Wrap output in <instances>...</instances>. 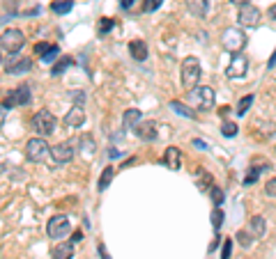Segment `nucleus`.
I'll list each match as a JSON object with an SVG mask.
<instances>
[{"label":"nucleus","instance_id":"1","mask_svg":"<svg viewBox=\"0 0 276 259\" xmlns=\"http://www.w3.org/2000/svg\"><path fill=\"white\" fill-rule=\"evenodd\" d=\"M203 76V69H201V62L198 58H184L182 62V85L184 90H196L198 87V81Z\"/></svg>","mask_w":276,"mask_h":259},{"label":"nucleus","instance_id":"2","mask_svg":"<svg viewBox=\"0 0 276 259\" xmlns=\"http://www.w3.org/2000/svg\"><path fill=\"white\" fill-rule=\"evenodd\" d=\"M23 44H26V37H23V33L17 30V28H10V30H5V33L0 35V49H5L10 55L19 53L23 49Z\"/></svg>","mask_w":276,"mask_h":259},{"label":"nucleus","instance_id":"3","mask_svg":"<svg viewBox=\"0 0 276 259\" xmlns=\"http://www.w3.org/2000/svg\"><path fill=\"white\" fill-rule=\"evenodd\" d=\"M221 44H223V49L230 51V53H239L246 46V35L239 28H228L221 35Z\"/></svg>","mask_w":276,"mask_h":259},{"label":"nucleus","instance_id":"4","mask_svg":"<svg viewBox=\"0 0 276 259\" xmlns=\"http://www.w3.org/2000/svg\"><path fill=\"white\" fill-rule=\"evenodd\" d=\"M214 99H217V94H214L212 87L198 85L196 90H191V101H194L196 108H201V110H210L214 106Z\"/></svg>","mask_w":276,"mask_h":259},{"label":"nucleus","instance_id":"5","mask_svg":"<svg viewBox=\"0 0 276 259\" xmlns=\"http://www.w3.org/2000/svg\"><path fill=\"white\" fill-rule=\"evenodd\" d=\"M51 154V147L46 145L44 138H33V140H28L26 145V156L30 158L33 163H42L44 158Z\"/></svg>","mask_w":276,"mask_h":259},{"label":"nucleus","instance_id":"6","mask_svg":"<svg viewBox=\"0 0 276 259\" xmlns=\"http://www.w3.org/2000/svg\"><path fill=\"white\" fill-rule=\"evenodd\" d=\"M33 126L39 135H51L55 131V115L49 113L46 108L39 110V113H35V117H33Z\"/></svg>","mask_w":276,"mask_h":259},{"label":"nucleus","instance_id":"7","mask_svg":"<svg viewBox=\"0 0 276 259\" xmlns=\"http://www.w3.org/2000/svg\"><path fill=\"white\" fill-rule=\"evenodd\" d=\"M71 225H69V218L67 216H53L46 225V232H49L51 238H65L69 234Z\"/></svg>","mask_w":276,"mask_h":259},{"label":"nucleus","instance_id":"8","mask_svg":"<svg viewBox=\"0 0 276 259\" xmlns=\"http://www.w3.org/2000/svg\"><path fill=\"white\" fill-rule=\"evenodd\" d=\"M26 103H30V87L19 85L17 90H12L10 97L3 101V108H14V106H26Z\"/></svg>","mask_w":276,"mask_h":259},{"label":"nucleus","instance_id":"9","mask_svg":"<svg viewBox=\"0 0 276 259\" xmlns=\"http://www.w3.org/2000/svg\"><path fill=\"white\" fill-rule=\"evenodd\" d=\"M246 71H249V58L242 53H235V58L230 60V65H228L226 74L230 76V78H244L246 76Z\"/></svg>","mask_w":276,"mask_h":259},{"label":"nucleus","instance_id":"10","mask_svg":"<svg viewBox=\"0 0 276 259\" xmlns=\"http://www.w3.org/2000/svg\"><path fill=\"white\" fill-rule=\"evenodd\" d=\"M30 67H33L30 58H21L17 53L12 55V58H7V62H5L7 74H26V71H30Z\"/></svg>","mask_w":276,"mask_h":259},{"label":"nucleus","instance_id":"11","mask_svg":"<svg viewBox=\"0 0 276 259\" xmlns=\"http://www.w3.org/2000/svg\"><path fill=\"white\" fill-rule=\"evenodd\" d=\"M51 158H53L58 165H62V163H69L71 158H74V149H71L69 142H60V145L51 147Z\"/></svg>","mask_w":276,"mask_h":259},{"label":"nucleus","instance_id":"12","mask_svg":"<svg viewBox=\"0 0 276 259\" xmlns=\"http://www.w3.org/2000/svg\"><path fill=\"white\" fill-rule=\"evenodd\" d=\"M237 21L242 23V26H258L260 10L253 5H242L239 7V14H237Z\"/></svg>","mask_w":276,"mask_h":259},{"label":"nucleus","instance_id":"13","mask_svg":"<svg viewBox=\"0 0 276 259\" xmlns=\"http://www.w3.org/2000/svg\"><path fill=\"white\" fill-rule=\"evenodd\" d=\"M134 133L141 138V140L145 142H152L154 138H157V122L154 119H147V122H141V124L134 129Z\"/></svg>","mask_w":276,"mask_h":259},{"label":"nucleus","instance_id":"14","mask_svg":"<svg viewBox=\"0 0 276 259\" xmlns=\"http://www.w3.org/2000/svg\"><path fill=\"white\" fill-rule=\"evenodd\" d=\"M163 165L170 167V170H179V165H182V151L177 147H168L166 154H163Z\"/></svg>","mask_w":276,"mask_h":259},{"label":"nucleus","instance_id":"15","mask_svg":"<svg viewBox=\"0 0 276 259\" xmlns=\"http://www.w3.org/2000/svg\"><path fill=\"white\" fill-rule=\"evenodd\" d=\"M51 257H53V259H71V257H74V243H71V241L58 243V245L51 250Z\"/></svg>","mask_w":276,"mask_h":259},{"label":"nucleus","instance_id":"16","mask_svg":"<svg viewBox=\"0 0 276 259\" xmlns=\"http://www.w3.org/2000/svg\"><path fill=\"white\" fill-rule=\"evenodd\" d=\"M85 122V113H83V106H74L69 113L65 115V124L67 126H83Z\"/></svg>","mask_w":276,"mask_h":259},{"label":"nucleus","instance_id":"17","mask_svg":"<svg viewBox=\"0 0 276 259\" xmlns=\"http://www.w3.org/2000/svg\"><path fill=\"white\" fill-rule=\"evenodd\" d=\"M141 117H143V113L138 108H129L125 113V117H122V129H136V126L141 124Z\"/></svg>","mask_w":276,"mask_h":259},{"label":"nucleus","instance_id":"18","mask_svg":"<svg viewBox=\"0 0 276 259\" xmlns=\"http://www.w3.org/2000/svg\"><path fill=\"white\" fill-rule=\"evenodd\" d=\"M187 10L194 14V17L203 19L210 10V0H187Z\"/></svg>","mask_w":276,"mask_h":259},{"label":"nucleus","instance_id":"19","mask_svg":"<svg viewBox=\"0 0 276 259\" xmlns=\"http://www.w3.org/2000/svg\"><path fill=\"white\" fill-rule=\"evenodd\" d=\"M129 53H131V58L138 60V62L147 60V46H145V42H141V39H134V42L129 44Z\"/></svg>","mask_w":276,"mask_h":259},{"label":"nucleus","instance_id":"20","mask_svg":"<svg viewBox=\"0 0 276 259\" xmlns=\"http://www.w3.org/2000/svg\"><path fill=\"white\" fill-rule=\"evenodd\" d=\"M249 229H251V236L260 238L262 234H265V220H262L260 216H253L251 218V222H249Z\"/></svg>","mask_w":276,"mask_h":259},{"label":"nucleus","instance_id":"21","mask_svg":"<svg viewBox=\"0 0 276 259\" xmlns=\"http://www.w3.org/2000/svg\"><path fill=\"white\" fill-rule=\"evenodd\" d=\"M113 177H115V167H104V172H102V177H99V190H106L111 186V181H113Z\"/></svg>","mask_w":276,"mask_h":259},{"label":"nucleus","instance_id":"22","mask_svg":"<svg viewBox=\"0 0 276 259\" xmlns=\"http://www.w3.org/2000/svg\"><path fill=\"white\" fill-rule=\"evenodd\" d=\"M71 65H74V60H71V58H60L58 62H55V65H53V69H51V76H60V74H65V71L69 69Z\"/></svg>","mask_w":276,"mask_h":259},{"label":"nucleus","instance_id":"23","mask_svg":"<svg viewBox=\"0 0 276 259\" xmlns=\"http://www.w3.org/2000/svg\"><path fill=\"white\" fill-rule=\"evenodd\" d=\"M212 186H214V181H212V174H207L205 170H198V188H201L203 193H207Z\"/></svg>","mask_w":276,"mask_h":259},{"label":"nucleus","instance_id":"24","mask_svg":"<svg viewBox=\"0 0 276 259\" xmlns=\"http://www.w3.org/2000/svg\"><path fill=\"white\" fill-rule=\"evenodd\" d=\"M71 7H74L71 0H55V3H51V10L55 14H67V12H71Z\"/></svg>","mask_w":276,"mask_h":259},{"label":"nucleus","instance_id":"25","mask_svg":"<svg viewBox=\"0 0 276 259\" xmlns=\"http://www.w3.org/2000/svg\"><path fill=\"white\" fill-rule=\"evenodd\" d=\"M265 167L262 165H255V167H251V172L244 177V186H253L255 181H258V177H260V172H262Z\"/></svg>","mask_w":276,"mask_h":259},{"label":"nucleus","instance_id":"26","mask_svg":"<svg viewBox=\"0 0 276 259\" xmlns=\"http://www.w3.org/2000/svg\"><path fill=\"white\" fill-rule=\"evenodd\" d=\"M170 108L175 110V113H179V115H184V117H194V110L189 108V106H184V103H179V101H170Z\"/></svg>","mask_w":276,"mask_h":259},{"label":"nucleus","instance_id":"27","mask_svg":"<svg viewBox=\"0 0 276 259\" xmlns=\"http://www.w3.org/2000/svg\"><path fill=\"white\" fill-rule=\"evenodd\" d=\"M223 211H221V206H214V211H212V225H214V229H221V225H223Z\"/></svg>","mask_w":276,"mask_h":259},{"label":"nucleus","instance_id":"28","mask_svg":"<svg viewBox=\"0 0 276 259\" xmlns=\"http://www.w3.org/2000/svg\"><path fill=\"white\" fill-rule=\"evenodd\" d=\"M251 103H253V94H246V97L237 103V115H246V110L251 108Z\"/></svg>","mask_w":276,"mask_h":259},{"label":"nucleus","instance_id":"29","mask_svg":"<svg viewBox=\"0 0 276 259\" xmlns=\"http://www.w3.org/2000/svg\"><path fill=\"white\" fill-rule=\"evenodd\" d=\"M58 55H60V49H58V46H51V49L42 55V62H44V65H51V62H55Z\"/></svg>","mask_w":276,"mask_h":259},{"label":"nucleus","instance_id":"30","mask_svg":"<svg viewBox=\"0 0 276 259\" xmlns=\"http://www.w3.org/2000/svg\"><path fill=\"white\" fill-rule=\"evenodd\" d=\"M210 195H212V202H214V206H221L223 204V190L219 188V186H212Z\"/></svg>","mask_w":276,"mask_h":259},{"label":"nucleus","instance_id":"31","mask_svg":"<svg viewBox=\"0 0 276 259\" xmlns=\"http://www.w3.org/2000/svg\"><path fill=\"white\" fill-rule=\"evenodd\" d=\"M221 133L226 135V138H233V135H237V124H233V122H226V124L221 126Z\"/></svg>","mask_w":276,"mask_h":259},{"label":"nucleus","instance_id":"32","mask_svg":"<svg viewBox=\"0 0 276 259\" xmlns=\"http://www.w3.org/2000/svg\"><path fill=\"white\" fill-rule=\"evenodd\" d=\"M230 254H233V241L226 238V241H223V248H221V259H230Z\"/></svg>","mask_w":276,"mask_h":259},{"label":"nucleus","instance_id":"33","mask_svg":"<svg viewBox=\"0 0 276 259\" xmlns=\"http://www.w3.org/2000/svg\"><path fill=\"white\" fill-rule=\"evenodd\" d=\"M113 30V21L111 19H102L99 21V35H106V33H111Z\"/></svg>","mask_w":276,"mask_h":259},{"label":"nucleus","instance_id":"34","mask_svg":"<svg viewBox=\"0 0 276 259\" xmlns=\"http://www.w3.org/2000/svg\"><path fill=\"white\" fill-rule=\"evenodd\" d=\"M161 3H163V0H145V5H143V12H147V14H150V12L159 10V7H161Z\"/></svg>","mask_w":276,"mask_h":259},{"label":"nucleus","instance_id":"35","mask_svg":"<svg viewBox=\"0 0 276 259\" xmlns=\"http://www.w3.org/2000/svg\"><path fill=\"white\" fill-rule=\"evenodd\" d=\"M251 238H253V236H251V234H246L244 229H242V232H237V241L242 243L244 248H249V245H251Z\"/></svg>","mask_w":276,"mask_h":259},{"label":"nucleus","instance_id":"36","mask_svg":"<svg viewBox=\"0 0 276 259\" xmlns=\"http://www.w3.org/2000/svg\"><path fill=\"white\" fill-rule=\"evenodd\" d=\"M265 193L269 195V197H276V177L269 179V181L265 184Z\"/></svg>","mask_w":276,"mask_h":259},{"label":"nucleus","instance_id":"37","mask_svg":"<svg viewBox=\"0 0 276 259\" xmlns=\"http://www.w3.org/2000/svg\"><path fill=\"white\" fill-rule=\"evenodd\" d=\"M49 49H51L49 44H35V53H37V55H44Z\"/></svg>","mask_w":276,"mask_h":259},{"label":"nucleus","instance_id":"38","mask_svg":"<svg viewBox=\"0 0 276 259\" xmlns=\"http://www.w3.org/2000/svg\"><path fill=\"white\" fill-rule=\"evenodd\" d=\"M120 3H122V7H125V10H131V7H134L136 3H141V0H120Z\"/></svg>","mask_w":276,"mask_h":259},{"label":"nucleus","instance_id":"39","mask_svg":"<svg viewBox=\"0 0 276 259\" xmlns=\"http://www.w3.org/2000/svg\"><path fill=\"white\" fill-rule=\"evenodd\" d=\"M83 238V232H74V236H71V243H78Z\"/></svg>","mask_w":276,"mask_h":259},{"label":"nucleus","instance_id":"40","mask_svg":"<svg viewBox=\"0 0 276 259\" xmlns=\"http://www.w3.org/2000/svg\"><path fill=\"white\" fill-rule=\"evenodd\" d=\"M99 254H102V259H111V257H109V252H106V248H104V245H99Z\"/></svg>","mask_w":276,"mask_h":259},{"label":"nucleus","instance_id":"41","mask_svg":"<svg viewBox=\"0 0 276 259\" xmlns=\"http://www.w3.org/2000/svg\"><path fill=\"white\" fill-rule=\"evenodd\" d=\"M230 3H235V5H239V7H242V5H249V0H230Z\"/></svg>","mask_w":276,"mask_h":259},{"label":"nucleus","instance_id":"42","mask_svg":"<svg viewBox=\"0 0 276 259\" xmlns=\"http://www.w3.org/2000/svg\"><path fill=\"white\" fill-rule=\"evenodd\" d=\"M267 14H269L271 19H276V5H271V7H269V12H267Z\"/></svg>","mask_w":276,"mask_h":259},{"label":"nucleus","instance_id":"43","mask_svg":"<svg viewBox=\"0 0 276 259\" xmlns=\"http://www.w3.org/2000/svg\"><path fill=\"white\" fill-rule=\"evenodd\" d=\"M276 65V51H274V55H271V60H269V65H267V67H269V69H271V67H274Z\"/></svg>","mask_w":276,"mask_h":259},{"label":"nucleus","instance_id":"44","mask_svg":"<svg viewBox=\"0 0 276 259\" xmlns=\"http://www.w3.org/2000/svg\"><path fill=\"white\" fill-rule=\"evenodd\" d=\"M194 145H196V147H201V149H205V142H203V140H194Z\"/></svg>","mask_w":276,"mask_h":259},{"label":"nucleus","instance_id":"45","mask_svg":"<svg viewBox=\"0 0 276 259\" xmlns=\"http://www.w3.org/2000/svg\"><path fill=\"white\" fill-rule=\"evenodd\" d=\"M0 172H5V163H0Z\"/></svg>","mask_w":276,"mask_h":259},{"label":"nucleus","instance_id":"46","mask_svg":"<svg viewBox=\"0 0 276 259\" xmlns=\"http://www.w3.org/2000/svg\"><path fill=\"white\" fill-rule=\"evenodd\" d=\"M0 62H3V58H0Z\"/></svg>","mask_w":276,"mask_h":259}]
</instances>
